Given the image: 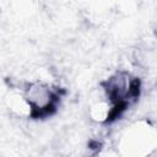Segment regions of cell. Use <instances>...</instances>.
I'll return each mask as SVG.
<instances>
[{"label": "cell", "mask_w": 157, "mask_h": 157, "mask_svg": "<svg viewBox=\"0 0 157 157\" xmlns=\"http://www.w3.org/2000/svg\"><path fill=\"white\" fill-rule=\"evenodd\" d=\"M23 96L31 105V117L33 118L50 115L56 109L60 99L59 88H55L42 80L27 83L23 88Z\"/></svg>", "instance_id": "7a4b0ae2"}, {"label": "cell", "mask_w": 157, "mask_h": 157, "mask_svg": "<svg viewBox=\"0 0 157 157\" xmlns=\"http://www.w3.org/2000/svg\"><path fill=\"white\" fill-rule=\"evenodd\" d=\"M140 80L124 70L112 74L102 83V90L104 91L105 97L113 104L124 108L136 101L140 94Z\"/></svg>", "instance_id": "6da1fadb"}]
</instances>
